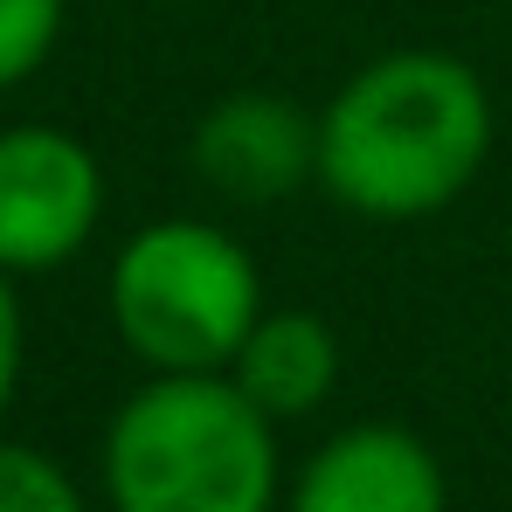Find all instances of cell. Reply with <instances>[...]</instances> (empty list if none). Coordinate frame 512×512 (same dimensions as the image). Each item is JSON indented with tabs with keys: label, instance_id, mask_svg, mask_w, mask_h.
I'll list each match as a JSON object with an SVG mask.
<instances>
[{
	"label": "cell",
	"instance_id": "obj_8",
	"mask_svg": "<svg viewBox=\"0 0 512 512\" xmlns=\"http://www.w3.org/2000/svg\"><path fill=\"white\" fill-rule=\"evenodd\" d=\"M70 21V0H0V90H21L42 77Z\"/></svg>",
	"mask_w": 512,
	"mask_h": 512
},
{
	"label": "cell",
	"instance_id": "obj_2",
	"mask_svg": "<svg viewBox=\"0 0 512 512\" xmlns=\"http://www.w3.org/2000/svg\"><path fill=\"white\" fill-rule=\"evenodd\" d=\"M111 512H277V423L229 374H153L104 423Z\"/></svg>",
	"mask_w": 512,
	"mask_h": 512
},
{
	"label": "cell",
	"instance_id": "obj_5",
	"mask_svg": "<svg viewBox=\"0 0 512 512\" xmlns=\"http://www.w3.org/2000/svg\"><path fill=\"white\" fill-rule=\"evenodd\" d=\"M187 160L208 194L236 208H277L319 187V111L284 90H229L194 118Z\"/></svg>",
	"mask_w": 512,
	"mask_h": 512
},
{
	"label": "cell",
	"instance_id": "obj_10",
	"mask_svg": "<svg viewBox=\"0 0 512 512\" xmlns=\"http://www.w3.org/2000/svg\"><path fill=\"white\" fill-rule=\"evenodd\" d=\"M21 367H28V319H21V291L14 277L0 270V423L21 395Z\"/></svg>",
	"mask_w": 512,
	"mask_h": 512
},
{
	"label": "cell",
	"instance_id": "obj_4",
	"mask_svg": "<svg viewBox=\"0 0 512 512\" xmlns=\"http://www.w3.org/2000/svg\"><path fill=\"white\" fill-rule=\"evenodd\" d=\"M104 222V167L63 125L0 132V270L35 277L90 250Z\"/></svg>",
	"mask_w": 512,
	"mask_h": 512
},
{
	"label": "cell",
	"instance_id": "obj_7",
	"mask_svg": "<svg viewBox=\"0 0 512 512\" xmlns=\"http://www.w3.org/2000/svg\"><path fill=\"white\" fill-rule=\"evenodd\" d=\"M340 367H346L340 333L319 312L284 305V312H263L250 326V340L236 346V360H229V381L270 423H305V416H319L333 402Z\"/></svg>",
	"mask_w": 512,
	"mask_h": 512
},
{
	"label": "cell",
	"instance_id": "obj_1",
	"mask_svg": "<svg viewBox=\"0 0 512 512\" xmlns=\"http://www.w3.org/2000/svg\"><path fill=\"white\" fill-rule=\"evenodd\" d=\"M492 90L450 49H388L319 104V187L346 215H443L492 160Z\"/></svg>",
	"mask_w": 512,
	"mask_h": 512
},
{
	"label": "cell",
	"instance_id": "obj_6",
	"mask_svg": "<svg viewBox=\"0 0 512 512\" xmlns=\"http://www.w3.org/2000/svg\"><path fill=\"white\" fill-rule=\"evenodd\" d=\"M284 512H450V478L416 429L353 423L298 464Z\"/></svg>",
	"mask_w": 512,
	"mask_h": 512
},
{
	"label": "cell",
	"instance_id": "obj_9",
	"mask_svg": "<svg viewBox=\"0 0 512 512\" xmlns=\"http://www.w3.org/2000/svg\"><path fill=\"white\" fill-rule=\"evenodd\" d=\"M0 512H90V506L56 457L0 436Z\"/></svg>",
	"mask_w": 512,
	"mask_h": 512
},
{
	"label": "cell",
	"instance_id": "obj_3",
	"mask_svg": "<svg viewBox=\"0 0 512 512\" xmlns=\"http://www.w3.org/2000/svg\"><path fill=\"white\" fill-rule=\"evenodd\" d=\"M104 305L139 367L229 374L236 346L263 319V277H256V256L229 229L201 215H167L125 236Z\"/></svg>",
	"mask_w": 512,
	"mask_h": 512
}]
</instances>
